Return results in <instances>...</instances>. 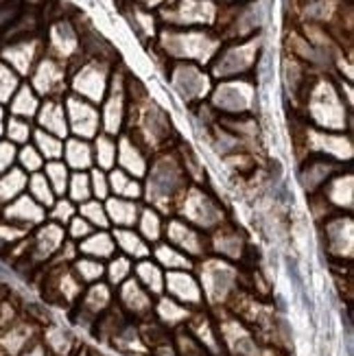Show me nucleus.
Instances as JSON below:
<instances>
[{
    "instance_id": "obj_1",
    "label": "nucleus",
    "mask_w": 354,
    "mask_h": 356,
    "mask_svg": "<svg viewBox=\"0 0 354 356\" xmlns=\"http://www.w3.org/2000/svg\"><path fill=\"white\" fill-rule=\"evenodd\" d=\"M254 40L250 42H241L234 46H225V49L217 55L212 64L214 74L219 79H239L248 70H252V66L256 64V53H254Z\"/></svg>"
},
{
    "instance_id": "obj_2",
    "label": "nucleus",
    "mask_w": 354,
    "mask_h": 356,
    "mask_svg": "<svg viewBox=\"0 0 354 356\" xmlns=\"http://www.w3.org/2000/svg\"><path fill=\"white\" fill-rule=\"evenodd\" d=\"M64 112H66L68 127L77 136H83V138L97 136V131L101 127V114L95 110V105L90 101H86L81 97H68L66 105H64Z\"/></svg>"
},
{
    "instance_id": "obj_3",
    "label": "nucleus",
    "mask_w": 354,
    "mask_h": 356,
    "mask_svg": "<svg viewBox=\"0 0 354 356\" xmlns=\"http://www.w3.org/2000/svg\"><path fill=\"white\" fill-rule=\"evenodd\" d=\"M171 81L179 92V97L186 101H199L202 97H206L210 88L208 76L195 64H191V61H177L171 70Z\"/></svg>"
},
{
    "instance_id": "obj_4",
    "label": "nucleus",
    "mask_w": 354,
    "mask_h": 356,
    "mask_svg": "<svg viewBox=\"0 0 354 356\" xmlns=\"http://www.w3.org/2000/svg\"><path fill=\"white\" fill-rule=\"evenodd\" d=\"M214 105L219 107L223 116H243L252 101V88L248 81H225L217 88L212 97Z\"/></svg>"
},
{
    "instance_id": "obj_5",
    "label": "nucleus",
    "mask_w": 354,
    "mask_h": 356,
    "mask_svg": "<svg viewBox=\"0 0 354 356\" xmlns=\"http://www.w3.org/2000/svg\"><path fill=\"white\" fill-rule=\"evenodd\" d=\"M0 214H3V221L18 225L20 229L26 232L29 227L42 223L44 208L40 204H35V201L31 199L29 195H20L18 199H13L11 204H7Z\"/></svg>"
},
{
    "instance_id": "obj_6",
    "label": "nucleus",
    "mask_w": 354,
    "mask_h": 356,
    "mask_svg": "<svg viewBox=\"0 0 354 356\" xmlns=\"http://www.w3.org/2000/svg\"><path fill=\"white\" fill-rule=\"evenodd\" d=\"M99 64H103V61L95 59L90 66H86L79 74H77V79L72 81V86L77 88V92H79L77 97H81V99H86L90 103L103 101V92L107 88L105 72H103V68Z\"/></svg>"
},
{
    "instance_id": "obj_7",
    "label": "nucleus",
    "mask_w": 354,
    "mask_h": 356,
    "mask_svg": "<svg viewBox=\"0 0 354 356\" xmlns=\"http://www.w3.org/2000/svg\"><path fill=\"white\" fill-rule=\"evenodd\" d=\"M66 81V72L59 66V61L46 57L42 59L35 72H33V88L44 97H55L59 95V90L64 88Z\"/></svg>"
},
{
    "instance_id": "obj_8",
    "label": "nucleus",
    "mask_w": 354,
    "mask_h": 356,
    "mask_svg": "<svg viewBox=\"0 0 354 356\" xmlns=\"http://www.w3.org/2000/svg\"><path fill=\"white\" fill-rule=\"evenodd\" d=\"M38 122L40 129L46 134H53L57 138H64L68 134V122H66V112L64 103H59L55 99H49L40 110H38Z\"/></svg>"
},
{
    "instance_id": "obj_9",
    "label": "nucleus",
    "mask_w": 354,
    "mask_h": 356,
    "mask_svg": "<svg viewBox=\"0 0 354 356\" xmlns=\"http://www.w3.org/2000/svg\"><path fill=\"white\" fill-rule=\"evenodd\" d=\"M153 186V195L156 197H171L179 186H177V166L175 164H158L156 168H151V177Z\"/></svg>"
},
{
    "instance_id": "obj_10",
    "label": "nucleus",
    "mask_w": 354,
    "mask_h": 356,
    "mask_svg": "<svg viewBox=\"0 0 354 356\" xmlns=\"http://www.w3.org/2000/svg\"><path fill=\"white\" fill-rule=\"evenodd\" d=\"M26 181H29L26 173L15 166L11 171L0 175V206H7L13 199H18L26 188Z\"/></svg>"
},
{
    "instance_id": "obj_11",
    "label": "nucleus",
    "mask_w": 354,
    "mask_h": 356,
    "mask_svg": "<svg viewBox=\"0 0 354 356\" xmlns=\"http://www.w3.org/2000/svg\"><path fill=\"white\" fill-rule=\"evenodd\" d=\"M40 110V101H38V95L33 92L31 86H20L15 90V95L11 99V114L18 116V118H24L29 120L31 116H35Z\"/></svg>"
},
{
    "instance_id": "obj_12",
    "label": "nucleus",
    "mask_w": 354,
    "mask_h": 356,
    "mask_svg": "<svg viewBox=\"0 0 354 356\" xmlns=\"http://www.w3.org/2000/svg\"><path fill=\"white\" fill-rule=\"evenodd\" d=\"M51 44L57 49L59 55H68L77 49V33L70 22L59 20L51 29Z\"/></svg>"
},
{
    "instance_id": "obj_13",
    "label": "nucleus",
    "mask_w": 354,
    "mask_h": 356,
    "mask_svg": "<svg viewBox=\"0 0 354 356\" xmlns=\"http://www.w3.org/2000/svg\"><path fill=\"white\" fill-rule=\"evenodd\" d=\"M26 188H29V197L33 199L35 204H40L44 210L53 206L55 193H53V188L49 186V181H46L44 175H40V173H33V175H31L29 181H26Z\"/></svg>"
},
{
    "instance_id": "obj_14",
    "label": "nucleus",
    "mask_w": 354,
    "mask_h": 356,
    "mask_svg": "<svg viewBox=\"0 0 354 356\" xmlns=\"http://www.w3.org/2000/svg\"><path fill=\"white\" fill-rule=\"evenodd\" d=\"M33 136H35V149L40 151L42 158H49V160L61 158V153H64V143H61V138H57L53 134H46L42 129H38Z\"/></svg>"
},
{
    "instance_id": "obj_15",
    "label": "nucleus",
    "mask_w": 354,
    "mask_h": 356,
    "mask_svg": "<svg viewBox=\"0 0 354 356\" xmlns=\"http://www.w3.org/2000/svg\"><path fill=\"white\" fill-rule=\"evenodd\" d=\"M61 156H66V162L74 168H86L92 162V151L81 140H70L64 147V153H61Z\"/></svg>"
},
{
    "instance_id": "obj_16",
    "label": "nucleus",
    "mask_w": 354,
    "mask_h": 356,
    "mask_svg": "<svg viewBox=\"0 0 354 356\" xmlns=\"http://www.w3.org/2000/svg\"><path fill=\"white\" fill-rule=\"evenodd\" d=\"M46 181H49V186L53 188L55 195H61L66 191V184H68V168L64 162L59 160H51L49 164H46V173H44Z\"/></svg>"
},
{
    "instance_id": "obj_17",
    "label": "nucleus",
    "mask_w": 354,
    "mask_h": 356,
    "mask_svg": "<svg viewBox=\"0 0 354 356\" xmlns=\"http://www.w3.org/2000/svg\"><path fill=\"white\" fill-rule=\"evenodd\" d=\"M5 134H7L11 145H20V143L26 145L29 138H31V125H29V120L18 118V116H11L7 120V125H5Z\"/></svg>"
},
{
    "instance_id": "obj_18",
    "label": "nucleus",
    "mask_w": 354,
    "mask_h": 356,
    "mask_svg": "<svg viewBox=\"0 0 354 356\" xmlns=\"http://www.w3.org/2000/svg\"><path fill=\"white\" fill-rule=\"evenodd\" d=\"M15 90H18V74L5 61H0V103L11 101Z\"/></svg>"
},
{
    "instance_id": "obj_19",
    "label": "nucleus",
    "mask_w": 354,
    "mask_h": 356,
    "mask_svg": "<svg viewBox=\"0 0 354 356\" xmlns=\"http://www.w3.org/2000/svg\"><path fill=\"white\" fill-rule=\"evenodd\" d=\"M284 267H287V273H289V280H291V284L296 286V291H298V296L302 298L304 306L309 308V311H313V302L309 300V296H306V291H304V280H302V273H300V267H298V260L287 256L284 258Z\"/></svg>"
},
{
    "instance_id": "obj_20",
    "label": "nucleus",
    "mask_w": 354,
    "mask_h": 356,
    "mask_svg": "<svg viewBox=\"0 0 354 356\" xmlns=\"http://www.w3.org/2000/svg\"><path fill=\"white\" fill-rule=\"evenodd\" d=\"M18 162H20V168L24 173H38L40 168L44 166V158L40 156V151L33 147V145H24L22 151H18Z\"/></svg>"
},
{
    "instance_id": "obj_21",
    "label": "nucleus",
    "mask_w": 354,
    "mask_h": 356,
    "mask_svg": "<svg viewBox=\"0 0 354 356\" xmlns=\"http://www.w3.org/2000/svg\"><path fill=\"white\" fill-rule=\"evenodd\" d=\"M116 143L112 140L110 136H101L99 140H97V162L101 166H112L116 162V156H118V151H116Z\"/></svg>"
},
{
    "instance_id": "obj_22",
    "label": "nucleus",
    "mask_w": 354,
    "mask_h": 356,
    "mask_svg": "<svg viewBox=\"0 0 354 356\" xmlns=\"http://www.w3.org/2000/svg\"><path fill=\"white\" fill-rule=\"evenodd\" d=\"M22 3L20 0H7L5 5H0V35L7 33V29L18 20V15L22 13Z\"/></svg>"
},
{
    "instance_id": "obj_23",
    "label": "nucleus",
    "mask_w": 354,
    "mask_h": 356,
    "mask_svg": "<svg viewBox=\"0 0 354 356\" xmlns=\"http://www.w3.org/2000/svg\"><path fill=\"white\" fill-rule=\"evenodd\" d=\"M114 243H116V245H120V247H125V245H127V252H129V254H134V258H138V254H145V252H147L145 241H143L140 236L131 234V232H127V229L118 232L116 238H114Z\"/></svg>"
},
{
    "instance_id": "obj_24",
    "label": "nucleus",
    "mask_w": 354,
    "mask_h": 356,
    "mask_svg": "<svg viewBox=\"0 0 354 356\" xmlns=\"http://www.w3.org/2000/svg\"><path fill=\"white\" fill-rule=\"evenodd\" d=\"M116 212H118V216H114V223L131 225L136 219V206L131 204V201H112L110 214H116Z\"/></svg>"
},
{
    "instance_id": "obj_25",
    "label": "nucleus",
    "mask_w": 354,
    "mask_h": 356,
    "mask_svg": "<svg viewBox=\"0 0 354 356\" xmlns=\"http://www.w3.org/2000/svg\"><path fill=\"white\" fill-rule=\"evenodd\" d=\"M230 286H232V273L225 267L212 269V291L217 293V296H225Z\"/></svg>"
},
{
    "instance_id": "obj_26",
    "label": "nucleus",
    "mask_w": 354,
    "mask_h": 356,
    "mask_svg": "<svg viewBox=\"0 0 354 356\" xmlns=\"http://www.w3.org/2000/svg\"><path fill=\"white\" fill-rule=\"evenodd\" d=\"M15 160H18V151H15V145L7 143H0V175L11 171Z\"/></svg>"
},
{
    "instance_id": "obj_27",
    "label": "nucleus",
    "mask_w": 354,
    "mask_h": 356,
    "mask_svg": "<svg viewBox=\"0 0 354 356\" xmlns=\"http://www.w3.org/2000/svg\"><path fill=\"white\" fill-rule=\"evenodd\" d=\"M79 269H86L88 273H83L86 280H97V277H101L103 273V267L97 265V262H92V260H81L79 262Z\"/></svg>"
},
{
    "instance_id": "obj_28",
    "label": "nucleus",
    "mask_w": 354,
    "mask_h": 356,
    "mask_svg": "<svg viewBox=\"0 0 354 356\" xmlns=\"http://www.w3.org/2000/svg\"><path fill=\"white\" fill-rule=\"evenodd\" d=\"M72 184H77V186H86L88 184V179H86V175H77L74 179H72ZM79 195H81V199H86L88 195H90V188H72V197H77L79 199Z\"/></svg>"
},
{
    "instance_id": "obj_29",
    "label": "nucleus",
    "mask_w": 354,
    "mask_h": 356,
    "mask_svg": "<svg viewBox=\"0 0 354 356\" xmlns=\"http://www.w3.org/2000/svg\"><path fill=\"white\" fill-rule=\"evenodd\" d=\"M269 175H271V184L273 186H278L280 184V177H282V166L278 160H273L271 166H269Z\"/></svg>"
},
{
    "instance_id": "obj_30",
    "label": "nucleus",
    "mask_w": 354,
    "mask_h": 356,
    "mask_svg": "<svg viewBox=\"0 0 354 356\" xmlns=\"http://www.w3.org/2000/svg\"><path fill=\"white\" fill-rule=\"evenodd\" d=\"M7 298H9V286L5 282H0V304H3Z\"/></svg>"
},
{
    "instance_id": "obj_31",
    "label": "nucleus",
    "mask_w": 354,
    "mask_h": 356,
    "mask_svg": "<svg viewBox=\"0 0 354 356\" xmlns=\"http://www.w3.org/2000/svg\"><path fill=\"white\" fill-rule=\"evenodd\" d=\"M5 125H7V118H5V110L0 107V136L5 134Z\"/></svg>"
},
{
    "instance_id": "obj_32",
    "label": "nucleus",
    "mask_w": 354,
    "mask_h": 356,
    "mask_svg": "<svg viewBox=\"0 0 354 356\" xmlns=\"http://www.w3.org/2000/svg\"><path fill=\"white\" fill-rule=\"evenodd\" d=\"M7 3V0H0V5H5Z\"/></svg>"
},
{
    "instance_id": "obj_33",
    "label": "nucleus",
    "mask_w": 354,
    "mask_h": 356,
    "mask_svg": "<svg viewBox=\"0 0 354 356\" xmlns=\"http://www.w3.org/2000/svg\"><path fill=\"white\" fill-rule=\"evenodd\" d=\"M0 212H3V210H0Z\"/></svg>"
}]
</instances>
